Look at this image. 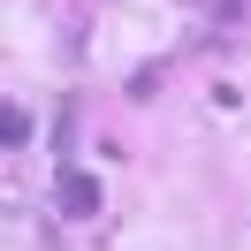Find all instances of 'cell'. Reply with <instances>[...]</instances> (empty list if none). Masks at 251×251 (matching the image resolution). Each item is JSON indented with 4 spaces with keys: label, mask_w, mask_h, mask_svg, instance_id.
<instances>
[{
    "label": "cell",
    "mask_w": 251,
    "mask_h": 251,
    "mask_svg": "<svg viewBox=\"0 0 251 251\" xmlns=\"http://www.w3.org/2000/svg\"><path fill=\"white\" fill-rule=\"evenodd\" d=\"M53 205H61L69 221H92V213H99V175L61 168V175H53Z\"/></svg>",
    "instance_id": "obj_1"
},
{
    "label": "cell",
    "mask_w": 251,
    "mask_h": 251,
    "mask_svg": "<svg viewBox=\"0 0 251 251\" xmlns=\"http://www.w3.org/2000/svg\"><path fill=\"white\" fill-rule=\"evenodd\" d=\"M0 137H8V145H23V137H31V114H23V107H8V114H0Z\"/></svg>",
    "instance_id": "obj_2"
}]
</instances>
